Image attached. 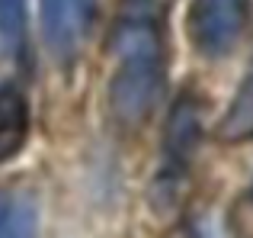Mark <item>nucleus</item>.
<instances>
[{
    "label": "nucleus",
    "mask_w": 253,
    "mask_h": 238,
    "mask_svg": "<svg viewBox=\"0 0 253 238\" xmlns=\"http://www.w3.org/2000/svg\"><path fill=\"white\" fill-rule=\"evenodd\" d=\"M183 29L196 55L228 58L247 32V0H189Z\"/></svg>",
    "instance_id": "obj_3"
},
{
    "label": "nucleus",
    "mask_w": 253,
    "mask_h": 238,
    "mask_svg": "<svg viewBox=\"0 0 253 238\" xmlns=\"http://www.w3.org/2000/svg\"><path fill=\"white\" fill-rule=\"evenodd\" d=\"M218 138L224 145H247L253 142V58L231 97L224 116L218 119Z\"/></svg>",
    "instance_id": "obj_6"
},
{
    "label": "nucleus",
    "mask_w": 253,
    "mask_h": 238,
    "mask_svg": "<svg viewBox=\"0 0 253 238\" xmlns=\"http://www.w3.org/2000/svg\"><path fill=\"white\" fill-rule=\"evenodd\" d=\"M0 238H39V206L23 190H0Z\"/></svg>",
    "instance_id": "obj_8"
},
{
    "label": "nucleus",
    "mask_w": 253,
    "mask_h": 238,
    "mask_svg": "<svg viewBox=\"0 0 253 238\" xmlns=\"http://www.w3.org/2000/svg\"><path fill=\"white\" fill-rule=\"evenodd\" d=\"M109 113L119 125L138 129L151 119L167 87V49L157 0H125V13L112 29Z\"/></svg>",
    "instance_id": "obj_1"
},
{
    "label": "nucleus",
    "mask_w": 253,
    "mask_h": 238,
    "mask_svg": "<svg viewBox=\"0 0 253 238\" xmlns=\"http://www.w3.org/2000/svg\"><path fill=\"white\" fill-rule=\"evenodd\" d=\"M39 16L51 58L61 68H71L93 32L96 0H39Z\"/></svg>",
    "instance_id": "obj_4"
},
{
    "label": "nucleus",
    "mask_w": 253,
    "mask_h": 238,
    "mask_svg": "<svg viewBox=\"0 0 253 238\" xmlns=\"http://www.w3.org/2000/svg\"><path fill=\"white\" fill-rule=\"evenodd\" d=\"M32 110L16 81H0V164L13 161L29 142Z\"/></svg>",
    "instance_id": "obj_5"
},
{
    "label": "nucleus",
    "mask_w": 253,
    "mask_h": 238,
    "mask_svg": "<svg viewBox=\"0 0 253 238\" xmlns=\"http://www.w3.org/2000/svg\"><path fill=\"white\" fill-rule=\"evenodd\" d=\"M199 142H202V107H199L196 94L183 90L173 100L161 135V164H157L154 183H151V200H154L157 213L173 209L179 203Z\"/></svg>",
    "instance_id": "obj_2"
},
{
    "label": "nucleus",
    "mask_w": 253,
    "mask_h": 238,
    "mask_svg": "<svg viewBox=\"0 0 253 238\" xmlns=\"http://www.w3.org/2000/svg\"><path fill=\"white\" fill-rule=\"evenodd\" d=\"M0 52L16 68H29V0H0Z\"/></svg>",
    "instance_id": "obj_7"
}]
</instances>
